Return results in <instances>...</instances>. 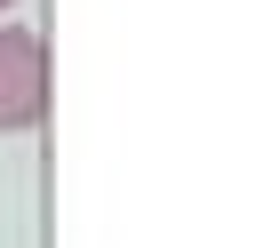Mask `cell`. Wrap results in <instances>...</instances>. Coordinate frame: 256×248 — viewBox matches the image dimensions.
I'll return each mask as SVG.
<instances>
[{
	"label": "cell",
	"mask_w": 256,
	"mask_h": 248,
	"mask_svg": "<svg viewBox=\"0 0 256 248\" xmlns=\"http://www.w3.org/2000/svg\"><path fill=\"white\" fill-rule=\"evenodd\" d=\"M48 120V48L24 24H0V136H24Z\"/></svg>",
	"instance_id": "1"
},
{
	"label": "cell",
	"mask_w": 256,
	"mask_h": 248,
	"mask_svg": "<svg viewBox=\"0 0 256 248\" xmlns=\"http://www.w3.org/2000/svg\"><path fill=\"white\" fill-rule=\"evenodd\" d=\"M8 8H16V0H0V24H8Z\"/></svg>",
	"instance_id": "2"
}]
</instances>
